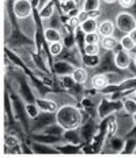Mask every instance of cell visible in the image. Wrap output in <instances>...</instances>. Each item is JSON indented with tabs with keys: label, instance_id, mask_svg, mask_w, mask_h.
Instances as JSON below:
<instances>
[{
	"label": "cell",
	"instance_id": "21",
	"mask_svg": "<svg viewBox=\"0 0 136 158\" xmlns=\"http://www.w3.org/2000/svg\"><path fill=\"white\" fill-rule=\"evenodd\" d=\"M99 16H101V8H99V10H93V11H89V18L98 19Z\"/></svg>",
	"mask_w": 136,
	"mask_h": 158
},
{
	"label": "cell",
	"instance_id": "3",
	"mask_svg": "<svg viewBox=\"0 0 136 158\" xmlns=\"http://www.w3.org/2000/svg\"><path fill=\"white\" fill-rule=\"evenodd\" d=\"M114 64L117 65L121 70H125V68L129 67L131 64V55H129V51H125V49L121 48V51H118L114 56Z\"/></svg>",
	"mask_w": 136,
	"mask_h": 158
},
{
	"label": "cell",
	"instance_id": "17",
	"mask_svg": "<svg viewBox=\"0 0 136 158\" xmlns=\"http://www.w3.org/2000/svg\"><path fill=\"white\" fill-rule=\"evenodd\" d=\"M53 4H48L45 6L44 8H41V11H39V15H41V18H51L52 14H53Z\"/></svg>",
	"mask_w": 136,
	"mask_h": 158
},
{
	"label": "cell",
	"instance_id": "2",
	"mask_svg": "<svg viewBox=\"0 0 136 158\" xmlns=\"http://www.w3.org/2000/svg\"><path fill=\"white\" fill-rule=\"evenodd\" d=\"M14 14L16 18L25 19L31 14V3L29 0H15L14 2Z\"/></svg>",
	"mask_w": 136,
	"mask_h": 158
},
{
	"label": "cell",
	"instance_id": "18",
	"mask_svg": "<svg viewBox=\"0 0 136 158\" xmlns=\"http://www.w3.org/2000/svg\"><path fill=\"white\" fill-rule=\"evenodd\" d=\"M61 7H63V11H64L65 14H68L71 10H74L76 7V2L75 0H68V2H65V3H61Z\"/></svg>",
	"mask_w": 136,
	"mask_h": 158
},
{
	"label": "cell",
	"instance_id": "13",
	"mask_svg": "<svg viewBox=\"0 0 136 158\" xmlns=\"http://www.w3.org/2000/svg\"><path fill=\"white\" fill-rule=\"evenodd\" d=\"M124 110L127 112L128 114L135 116L136 114V101L132 100V98H127V100L124 101Z\"/></svg>",
	"mask_w": 136,
	"mask_h": 158
},
{
	"label": "cell",
	"instance_id": "1",
	"mask_svg": "<svg viewBox=\"0 0 136 158\" xmlns=\"http://www.w3.org/2000/svg\"><path fill=\"white\" fill-rule=\"evenodd\" d=\"M116 27L120 31L125 33V34H129L132 30L136 29V18L131 12H118L117 16H116Z\"/></svg>",
	"mask_w": 136,
	"mask_h": 158
},
{
	"label": "cell",
	"instance_id": "14",
	"mask_svg": "<svg viewBox=\"0 0 136 158\" xmlns=\"http://www.w3.org/2000/svg\"><path fill=\"white\" fill-rule=\"evenodd\" d=\"M99 37H101V34L98 31L84 34V44H99L101 42V38Z\"/></svg>",
	"mask_w": 136,
	"mask_h": 158
},
{
	"label": "cell",
	"instance_id": "5",
	"mask_svg": "<svg viewBox=\"0 0 136 158\" xmlns=\"http://www.w3.org/2000/svg\"><path fill=\"white\" fill-rule=\"evenodd\" d=\"M108 85H109V79H108V75L105 74H97L91 78V86L95 90H104Z\"/></svg>",
	"mask_w": 136,
	"mask_h": 158
},
{
	"label": "cell",
	"instance_id": "25",
	"mask_svg": "<svg viewBox=\"0 0 136 158\" xmlns=\"http://www.w3.org/2000/svg\"><path fill=\"white\" fill-rule=\"evenodd\" d=\"M60 3H65V2H68V0H59Z\"/></svg>",
	"mask_w": 136,
	"mask_h": 158
},
{
	"label": "cell",
	"instance_id": "24",
	"mask_svg": "<svg viewBox=\"0 0 136 158\" xmlns=\"http://www.w3.org/2000/svg\"><path fill=\"white\" fill-rule=\"evenodd\" d=\"M134 64H135V65H136V55H135V56H134Z\"/></svg>",
	"mask_w": 136,
	"mask_h": 158
},
{
	"label": "cell",
	"instance_id": "10",
	"mask_svg": "<svg viewBox=\"0 0 136 158\" xmlns=\"http://www.w3.org/2000/svg\"><path fill=\"white\" fill-rule=\"evenodd\" d=\"M120 45H121L122 49H125V51H129V52H131L132 49L136 47L135 42H134V40L131 38V35H129V34H125V35H122V37L120 38Z\"/></svg>",
	"mask_w": 136,
	"mask_h": 158
},
{
	"label": "cell",
	"instance_id": "23",
	"mask_svg": "<svg viewBox=\"0 0 136 158\" xmlns=\"http://www.w3.org/2000/svg\"><path fill=\"white\" fill-rule=\"evenodd\" d=\"M102 2H104L105 4H114V3H117L118 0H102Z\"/></svg>",
	"mask_w": 136,
	"mask_h": 158
},
{
	"label": "cell",
	"instance_id": "6",
	"mask_svg": "<svg viewBox=\"0 0 136 158\" xmlns=\"http://www.w3.org/2000/svg\"><path fill=\"white\" fill-rule=\"evenodd\" d=\"M118 44H120V40H117L114 35H105L101 38V47L105 51H113Z\"/></svg>",
	"mask_w": 136,
	"mask_h": 158
},
{
	"label": "cell",
	"instance_id": "20",
	"mask_svg": "<svg viewBox=\"0 0 136 158\" xmlns=\"http://www.w3.org/2000/svg\"><path fill=\"white\" fill-rule=\"evenodd\" d=\"M89 19V12L84 11V10H80V12L78 14V21L79 23H83L84 21H87Z\"/></svg>",
	"mask_w": 136,
	"mask_h": 158
},
{
	"label": "cell",
	"instance_id": "15",
	"mask_svg": "<svg viewBox=\"0 0 136 158\" xmlns=\"http://www.w3.org/2000/svg\"><path fill=\"white\" fill-rule=\"evenodd\" d=\"M84 55L87 56H98L99 44H84Z\"/></svg>",
	"mask_w": 136,
	"mask_h": 158
},
{
	"label": "cell",
	"instance_id": "11",
	"mask_svg": "<svg viewBox=\"0 0 136 158\" xmlns=\"http://www.w3.org/2000/svg\"><path fill=\"white\" fill-rule=\"evenodd\" d=\"M38 106H39V109L46 110V112H56L57 110V104L53 102V101H49V100L38 101Z\"/></svg>",
	"mask_w": 136,
	"mask_h": 158
},
{
	"label": "cell",
	"instance_id": "22",
	"mask_svg": "<svg viewBox=\"0 0 136 158\" xmlns=\"http://www.w3.org/2000/svg\"><path fill=\"white\" fill-rule=\"evenodd\" d=\"M129 35H131V38L134 40V42H135V45H136V29H135V30H132L131 33H129Z\"/></svg>",
	"mask_w": 136,
	"mask_h": 158
},
{
	"label": "cell",
	"instance_id": "12",
	"mask_svg": "<svg viewBox=\"0 0 136 158\" xmlns=\"http://www.w3.org/2000/svg\"><path fill=\"white\" fill-rule=\"evenodd\" d=\"M101 7V0H83L82 10L84 11H93V10H99Z\"/></svg>",
	"mask_w": 136,
	"mask_h": 158
},
{
	"label": "cell",
	"instance_id": "4",
	"mask_svg": "<svg viewBox=\"0 0 136 158\" xmlns=\"http://www.w3.org/2000/svg\"><path fill=\"white\" fill-rule=\"evenodd\" d=\"M116 31V22H112L110 19H105V21L99 22L98 25V33L105 37V35H114Z\"/></svg>",
	"mask_w": 136,
	"mask_h": 158
},
{
	"label": "cell",
	"instance_id": "16",
	"mask_svg": "<svg viewBox=\"0 0 136 158\" xmlns=\"http://www.w3.org/2000/svg\"><path fill=\"white\" fill-rule=\"evenodd\" d=\"M61 51H63V44H61V41L51 42V44H49V52H51V55L57 56V55L61 53Z\"/></svg>",
	"mask_w": 136,
	"mask_h": 158
},
{
	"label": "cell",
	"instance_id": "19",
	"mask_svg": "<svg viewBox=\"0 0 136 158\" xmlns=\"http://www.w3.org/2000/svg\"><path fill=\"white\" fill-rule=\"evenodd\" d=\"M118 4H120V7L122 8H131L132 6L135 4V0H118Z\"/></svg>",
	"mask_w": 136,
	"mask_h": 158
},
{
	"label": "cell",
	"instance_id": "8",
	"mask_svg": "<svg viewBox=\"0 0 136 158\" xmlns=\"http://www.w3.org/2000/svg\"><path fill=\"white\" fill-rule=\"evenodd\" d=\"M71 78H72V81L75 82V83H78V85H83L86 83V81H87V72H86L84 68H75L74 71H72V74H71Z\"/></svg>",
	"mask_w": 136,
	"mask_h": 158
},
{
	"label": "cell",
	"instance_id": "9",
	"mask_svg": "<svg viewBox=\"0 0 136 158\" xmlns=\"http://www.w3.org/2000/svg\"><path fill=\"white\" fill-rule=\"evenodd\" d=\"M44 37L49 44H51V42H57V41H61V33L57 29L48 27V29H45V31H44Z\"/></svg>",
	"mask_w": 136,
	"mask_h": 158
},
{
	"label": "cell",
	"instance_id": "7",
	"mask_svg": "<svg viewBox=\"0 0 136 158\" xmlns=\"http://www.w3.org/2000/svg\"><path fill=\"white\" fill-rule=\"evenodd\" d=\"M98 21L97 19H93V18H89L87 21H84L83 23H80V30L84 33V34H89V33H95L98 31Z\"/></svg>",
	"mask_w": 136,
	"mask_h": 158
}]
</instances>
